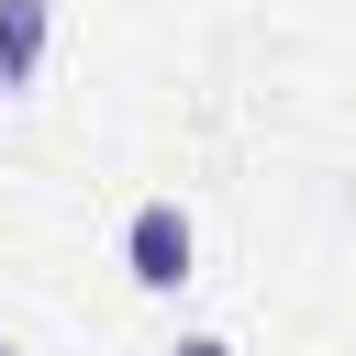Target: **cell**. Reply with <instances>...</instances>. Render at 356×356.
<instances>
[{
    "mask_svg": "<svg viewBox=\"0 0 356 356\" xmlns=\"http://www.w3.org/2000/svg\"><path fill=\"white\" fill-rule=\"evenodd\" d=\"M189 256H200L189 211H178V200H134V222H122V278L167 300V289H189Z\"/></svg>",
    "mask_w": 356,
    "mask_h": 356,
    "instance_id": "obj_1",
    "label": "cell"
},
{
    "mask_svg": "<svg viewBox=\"0 0 356 356\" xmlns=\"http://www.w3.org/2000/svg\"><path fill=\"white\" fill-rule=\"evenodd\" d=\"M44 56H56V0H0V89H33Z\"/></svg>",
    "mask_w": 356,
    "mask_h": 356,
    "instance_id": "obj_2",
    "label": "cell"
},
{
    "mask_svg": "<svg viewBox=\"0 0 356 356\" xmlns=\"http://www.w3.org/2000/svg\"><path fill=\"white\" fill-rule=\"evenodd\" d=\"M0 100H11V89H0Z\"/></svg>",
    "mask_w": 356,
    "mask_h": 356,
    "instance_id": "obj_5",
    "label": "cell"
},
{
    "mask_svg": "<svg viewBox=\"0 0 356 356\" xmlns=\"http://www.w3.org/2000/svg\"><path fill=\"white\" fill-rule=\"evenodd\" d=\"M167 356H234V345H222V334H178Z\"/></svg>",
    "mask_w": 356,
    "mask_h": 356,
    "instance_id": "obj_3",
    "label": "cell"
},
{
    "mask_svg": "<svg viewBox=\"0 0 356 356\" xmlns=\"http://www.w3.org/2000/svg\"><path fill=\"white\" fill-rule=\"evenodd\" d=\"M0 356H22V345H11V334H0Z\"/></svg>",
    "mask_w": 356,
    "mask_h": 356,
    "instance_id": "obj_4",
    "label": "cell"
}]
</instances>
